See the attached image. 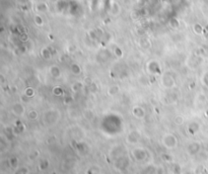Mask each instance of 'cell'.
<instances>
[{"label":"cell","instance_id":"6da1fadb","mask_svg":"<svg viewBox=\"0 0 208 174\" xmlns=\"http://www.w3.org/2000/svg\"><path fill=\"white\" fill-rule=\"evenodd\" d=\"M164 143L168 147H174L176 145V139L174 138V136H168L164 139Z\"/></svg>","mask_w":208,"mask_h":174},{"label":"cell","instance_id":"7a4b0ae2","mask_svg":"<svg viewBox=\"0 0 208 174\" xmlns=\"http://www.w3.org/2000/svg\"><path fill=\"white\" fill-rule=\"evenodd\" d=\"M189 150H190L191 154L197 153V152H198V150H199V145L197 144V143H196V144H192L190 147H189Z\"/></svg>","mask_w":208,"mask_h":174}]
</instances>
